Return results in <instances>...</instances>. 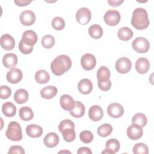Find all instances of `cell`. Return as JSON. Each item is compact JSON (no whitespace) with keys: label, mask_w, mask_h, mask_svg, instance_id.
<instances>
[{"label":"cell","mask_w":154,"mask_h":154,"mask_svg":"<svg viewBox=\"0 0 154 154\" xmlns=\"http://www.w3.org/2000/svg\"><path fill=\"white\" fill-rule=\"evenodd\" d=\"M147 117L141 112H138L135 114L132 118V123L136 124L140 126L141 128L144 127L147 124Z\"/></svg>","instance_id":"31"},{"label":"cell","mask_w":154,"mask_h":154,"mask_svg":"<svg viewBox=\"0 0 154 154\" xmlns=\"http://www.w3.org/2000/svg\"><path fill=\"white\" fill-rule=\"evenodd\" d=\"M108 2L109 3V5L112 7H117L119 6L120 4H122L123 2V1H112V0H109L108 1Z\"/></svg>","instance_id":"46"},{"label":"cell","mask_w":154,"mask_h":154,"mask_svg":"<svg viewBox=\"0 0 154 154\" xmlns=\"http://www.w3.org/2000/svg\"><path fill=\"white\" fill-rule=\"evenodd\" d=\"M5 135L11 141H17L21 140L23 135L20 125L16 122H10L5 132Z\"/></svg>","instance_id":"3"},{"label":"cell","mask_w":154,"mask_h":154,"mask_svg":"<svg viewBox=\"0 0 154 154\" xmlns=\"http://www.w3.org/2000/svg\"><path fill=\"white\" fill-rule=\"evenodd\" d=\"M131 61L126 57H121L119 58L115 64L116 70L122 74H125L129 72L131 69Z\"/></svg>","instance_id":"6"},{"label":"cell","mask_w":154,"mask_h":154,"mask_svg":"<svg viewBox=\"0 0 154 154\" xmlns=\"http://www.w3.org/2000/svg\"><path fill=\"white\" fill-rule=\"evenodd\" d=\"M77 153L78 154H91L92 153V152L91 150L88 148V147H80L78 150L77 151Z\"/></svg>","instance_id":"44"},{"label":"cell","mask_w":154,"mask_h":154,"mask_svg":"<svg viewBox=\"0 0 154 154\" xmlns=\"http://www.w3.org/2000/svg\"><path fill=\"white\" fill-rule=\"evenodd\" d=\"M69 112L73 117L76 118H80L84 115L85 106L81 102L76 101L74 108L70 111Z\"/></svg>","instance_id":"25"},{"label":"cell","mask_w":154,"mask_h":154,"mask_svg":"<svg viewBox=\"0 0 154 154\" xmlns=\"http://www.w3.org/2000/svg\"><path fill=\"white\" fill-rule=\"evenodd\" d=\"M150 69V63L146 58H140L135 63V69L140 74H144L148 72Z\"/></svg>","instance_id":"19"},{"label":"cell","mask_w":154,"mask_h":154,"mask_svg":"<svg viewBox=\"0 0 154 154\" xmlns=\"http://www.w3.org/2000/svg\"><path fill=\"white\" fill-rule=\"evenodd\" d=\"M2 63L5 67L7 69H13L17 63V57L13 53L5 54L2 58Z\"/></svg>","instance_id":"18"},{"label":"cell","mask_w":154,"mask_h":154,"mask_svg":"<svg viewBox=\"0 0 154 154\" xmlns=\"http://www.w3.org/2000/svg\"><path fill=\"white\" fill-rule=\"evenodd\" d=\"M72 66V61L66 55L57 57L51 64V69L56 76H60L68 71Z\"/></svg>","instance_id":"1"},{"label":"cell","mask_w":154,"mask_h":154,"mask_svg":"<svg viewBox=\"0 0 154 154\" xmlns=\"http://www.w3.org/2000/svg\"><path fill=\"white\" fill-rule=\"evenodd\" d=\"M118 37L123 41H128L133 36V31L128 27H122L117 32Z\"/></svg>","instance_id":"27"},{"label":"cell","mask_w":154,"mask_h":154,"mask_svg":"<svg viewBox=\"0 0 154 154\" xmlns=\"http://www.w3.org/2000/svg\"><path fill=\"white\" fill-rule=\"evenodd\" d=\"M112 131V127L109 123H103L97 128V132L102 137H106L111 134Z\"/></svg>","instance_id":"32"},{"label":"cell","mask_w":154,"mask_h":154,"mask_svg":"<svg viewBox=\"0 0 154 154\" xmlns=\"http://www.w3.org/2000/svg\"><path fill=\"white\" fill-rule=\"evenodd\" d=\"M88 34L92 38L94 39H98L102 36L103 30L100 25L94 24L89 27Z\"/></svg>","instance_id":"29"},{"label":"cell","mask_w":154,"mask_h":154,"mask_svg":"<svg viewBox=\"0 0 154 154\" xmlns=\"http://www.w3.org/2000/svg\"><path fill=\"white\" fill-rule=\"evenodd\" d=\"M75 101L73 98L69 94H63L60 99V103L61 108L66 111H71L75 106Z\"/></svg>","instance_id":"13"},{"label":"cell","mask_w":154,"mask_h":154,"mask_svg":"<svg viewBox=\"0 0 154 154\" xmlns=\"http://www.w3.org/2000/svg\"><path fill=\"white\" fill-rule=\"evenodd\" d=\"M22 40L27 45L33 46L37 42V35L32 30H26L22 34Z\"/></svg>","instance_id":"15"},{"label":"cell","mask_w":154,"mask_h":154,"mask_svg":"<svg viewBox=\"0 0 154 154\" xmlns=\"http://www.w3.org/2000/svg\"><path fill=\"white\" fill-rule=\"evenodd\" d=\"M93 133L88 130L83 131L79 134V138L81 141L85 144L91 143L93 140Z\"/></svg>","instance_id":"37"},{"label":"cell","mask_w":154,"mask_h":154,"mask_svg":"<svg viewBox=\"0 0 154 154\" xmlns=\"http://www.w3.org/2000/svg\"><path fill=\"white\" fill-rule=\"evenodd\" d=\"M26 133L31 138H38L42 135L43 133V129L39 125L31 124L26 126Z\"/></svg>","instance_id":"21"},{"label":"cell","mask_w":154,"mask_h":154,"mask_svg":"<svg viewBox=\"0 0 154 154\" xmlns=\"http://www.w3.org/2000/svg\"><path fill=\"white\" fill-rule=\"evenodd\" d=\"M21 23L25 26H29L34 24L35 21V16L33 11L26 10L21 13L19 17Z\"/></svg>","instance_id":"11"},{"label":"cell","mask_w":154,"mask_h":154,"mask_svg":"<svg viewBox=\"0 0 154 154\" xmlns=\"http://www.w3.org/2000/svg\"><path fill=\"white\" fill-rule=\"evenodd\" d=\"M126 134L128 138L131 140H137L143 136V131L142 128L140 126L132 123V125L128 128Z\"/></svg>","instance_id":"9"},{"label":"cell","mask_w":154,"mask_h":154,"mask_svg":"<svg viewBox=\"0 0 154 154\" xmlns=\"http://www.w3.org/2000/svg\"><path fill=\"white\" fill-rule=\"evenodd\" d=\"M103 116V112L102 108L97 105L91 106L88 110L89 118L94 122L100 120Z\"/></svg>","instance_id":"14"},{"label":"cell","mask_w":154,"mask_h":154,"mask_svg":"<svg viewBox=\"0 0 154 154\" xmlns=\"http://www.w3.org/2000/svg\"><path fill=\"white\" fill-rule=\"evenodd\" d=\"M102 153H106V154H107V153H111V154H113V153H112V152H111V150H109V149H105L103 151H102Z\"/></svg>","instance_id":"47"},{"label":"cell","mask_w":154,"mask_h":154,"mask_svg":"<svg viewBox=\"0 0 154 154\" xmlns=\"http://www.w3.org/2000/svg\"><path fill=\"white\" fill-rule=\"evenodd\" d=\"M93 88V86L91 81L87 78L82 79L78 84V89L82 94H88L90 93Z\"/></svg>","instance_id":"17"},{"label":"cell","mask_w":154,"mask_h":154,"mask_svg":"<svg viewBox=\"0 0 154 154\" xmlns=\"http://www.w3.org/2000/svg\"><path fill=\"white\" fill-rule=\"evenodd\" d=\"M68 128L75 129V124L70 119H65L62 120L58 126V129L61 132L64 129Z\"/></svg>","instance_id":"39"},{"label":"cell","mask_w":154,"mask_h":154,"mask_svg":"<svg viewBox=\"0 0 154 154\" xmlns=\"http://www.w3.org/2000/svg\"><path fill=\"white\" fill-rule=\"evenodd\" d=\"M23 77L22 71L17 68H13L10 70L6 75L8 82L11 84H17L20 82Z\"/></svg>","instance_id":"12"},{"label":"cell","mask_w":154,"mask_h":154,"mask_svg":"<svg viewBox=\"0 0 154 154\" xmlns=\"http://www.w3.org/2000/svg\"><path fill=\"white\" fill-rule=\"evenodd\" d=\"M131 23L135 29L138 30L147 28L149 25V19L147 11L141 7L135 8L132 13Z\"/></svg>","instance_id":"2"},{"label":"cell","mask_w":154,"mask_h":154,"mask_svg":"<svg viewBox=\"0 0 154 154\" xmlns=\"http://www.w3.org/2000/svg\"><path fill=\"white\" fill-rule=\"evenodd\" d=\"M8 153V154H12V153L23 154L25 153V151L23 147L20 146H13L10 148Z\"/></svg>","instance_id":"43"},{"label":"cell","mask_w":154,"mask_h":154,"mask_svg":"<svg viewBox=\"0 0 154 154\" xmlns=\"http://www.w3.org/2000/svg\"><path fill=\"white\" fill-rule=\"evenodd\" d=\"M105 147L106 149L112 152L113 153H117L120 149V143L116 139L111 138L106 142Z\"/></svg>","instance_id":"33"},{"label":"cell","mask_w":154,"mask_h":154,"mask_svg":"<svg viewBox=\"0 0 154 154\" xmlns=\"http://www.w3.org/2000/svg\"><path fill=\"white\" fill-rule=\"evenodd\" d=\"M28 91L23 88L16 90L14 94V100L18 104H23L28 101Z\"/></svg>","instance_id":"22"},{"label":"cell","mask_w":154,"mask_h":154,"mask_svg":"<svg viewBox=\"0 0 154 154\" xmlns=\"http://www.w3.org/2000/svg\"><path fill=\"white\" fill-rule=\"evenodd\" d=\"M61 133L63 137V139L66 142L73 141L76 138V134L74 129L68 128L63 131Z\"/></svg>","instance_id":"35"},{"label":"cell","mask_w":154,"mask_h":154,"mask_svg":"<svg viewBox=\"0 0 154 154\" xmlns=\"http://www.w3.org/2000/svg\"><path fill=\"white\" fill-rule=\"evenodd\" d=\"M1 46L6 51L12 50L15 46L14 38L8 34H3L1 37Z\"/></svg>","instance_id":"16"},{"label":"cell","mask_w":154,"mask_h":154,"mask_svg":"<svg viewBox=\"0 0 154 154\" xmlns=\"http://www.w3.org/2000/svg\"><path fill=\"white\" fill-rule=\"evenodd\" d=\"M110 72L106 66H101L97 72V78L98 81H105L109 79Z\"/></svg>","instance_id":"30"},{"label":"cell","mask_w":154,"mask_h":154,"mask_svg":"<svg viewBox=\"0 0 154 154\" xmlns=\"http://www.w3.org/2000/svg\"><path fill=\"white\" fill-rule=\"evenodd\" d=\"M59 137L55 132H49L46 135L43 139L45 145L49 148L57 146L59 143Z\"/></svg>","instance_id":"20"},{"label":"cell","mask_w":154,"mask_h":154,"mask_svg":"<svg viewBox=\"0 0 154 154\" xmlns=\"http://www.w3.org/2000/svg\"><path fill=\"white\" fill-rule=\"evenodd\" d=\"M52 26L55 30H62L65 26L64 20L59 16L55 17L52 20Z\"/></svg>","instance_id":"38"},{"label":"cell","mask_w":154,"mask_h":154,"mask_svg":"<svg viewBox=\"0 0 154 154\" xmlns=\"http://www.w3.org/2000/svg\"><path fill=\"white\" fill-rule=\"evenodd\" d=\"M82 67L85 70H90L94 68L96 65V59L91 54H85L81 58Z\"/></svg>","instance_id":"8"},{"label":"cell","mask_w":154,"mask_h":154,"mask_svg":"<svg viewBox=\"0 0 154 154\" xmlns=\"http://www.w3.org/2000/svg\"><path fill=\"white\" fill-rule=\"evenodd\" d=\"M32 2V1L28 0H19V1H14V2L19 7H23L28 5Z\"/></svg>","instance_id":"45"},{"label":"cell","mask_w":154,"mask_h":154,"mask_svg":"<svg viewBox=\"0 0 154 154\" xmlns=\"http://www.w3.org/2000/svg\"><path fill=\"white\" fill-rule=\"evenodd\" d=\"M11 94V88L7 85H1L0 87V97L2 99H8Z\"/></svg>","instance_id":"40"},{"label":"cell","mask_w":154,"mask_h":154,"mask_svg":"<svg viewBox=\"0 0 154 154\" xmlns=\"http://www.w3.org/2000/svg\"><path fill=\"white\" fill-rule=\"evenodd\" d=\"M55 44V38L51 35H45L42 38V45L45 49H50Z\"/></svg>","instance_id":"34"},{"label":"cell","mask_w":154,"mask_h":154,"mask_svg":"<svg viewBox=\"0 0 154 154\" xmlns=\"http://www.w3.org/2000/svg\"><path fill=\"white\" fill-rule=\"evenodd\" d=\"M91 14L90 10L86 7L80 8L76 13V19L81 25H86L91 20Z\"/></svg>","instance_id":"7"},{"label":"cell","mask_w":154,"mask_h":154,"mask_svg":"<svg viewBox=\"0 0 154 154\" xmlns=\"http://www.w3.org/2000/svg\"><path fill=\"white\" fill-rule=\"evenodd\" d=\"M57 93V88L55 86L49 85L45 87L40 91V95L46 99L53 98Z\"/></svg>","instance_id":"23"},{"label":"cell","mask_w":154,"mask_h":154,"mask_svg":"<svg viewBox=\"0 0 154 154\" xmlns=\"http://www.w3.org/2000/svg\"><path fill=\"white\" fill-rule=\"evenodd\" d=\"M97 85L99 88L102 91H108L111 88V81L107 80L105 81H98Z\"/></svg>","instance_id":"42"},{"label":"cell","mask_w":154,"mask_h":154,"mask_svg":"<svg viewBox=\"0 0 154 154\" xmlns=\"http://www.w3.org/2000/svg\"><path fill=\"white\" fill-rule=\"evenodd\" d=\"M132 46L134 50L138 53H146L149 49L150 44L146 38L138 37L134 40Z\"/></svg>","instance_id":"4"},{"label":"cell","mask_w":154,"mask_h":154,"mask_svg":"<svg viewBox=\"0 0 154 154\" xmlns=\"http://www.w3.org/2000/svg\"><path fill=\"white\" fill-rule=\"evenodd\" d=\"M19 49L23 54H29L33 50V46L27 45L22 40L19 43Z\"/></svg>","instance_id":"41"},{"label":"cell","mask_w":154,"mask_h":154,"mask_svg":"<svg viewBox=\"0 0 154 154\" xmlns=\"http://www.w3.org/2000/svg\"><path fill=\"white\" fill-rule=\"evenodd\" d=\"M19 115L20 119L24 121H29L32 119L34 113L32 109L28 106H23L19 109Z\"/></svg>","instance_id":"26"},{"label":"cell","mask_w":154,"mask_h":154,"mask_svg":"<svg viewBox=\"0 0 154 154\" xmlns=\"http://www.w3.org/2000/svg\"><path fill=\"white\" fill-rule=\"evenodd\" d=\"M107 112L109 116L113 118H119L124 113V108L119 103H112L107 108Z\"/></svg>","instance_id":"10"},{"label":"cell","mask_w":154,"mask_h":154,"mask_svg":"<svg viewBox=\"0 0 154 154\" xmlns=\"http://www.w3.org/2000/svg\"><path fill=\"white\" fill-rule=\"evenodd\" d=\"M2 111L7 117H11L15 116L16 113V106L11 102H7L3 103L2 106Z\"/></svg>","instance_id":"24"},{"label":"cell","mask_w":154,"mask_h":154,"mask_svg":"<svg viewBox=\"0 0 154 154\" xmlns=\"http://www.w3.org/2000/svg\"><path fill=\"white\" fill-rule=\"evenodd\" d=\"M50 79L48 72L45 70H39L35 74V80L39 84H46Z\"/></svg>","instance_id":"28"},{"label":"cell","mask_w":154,"mask_h":154,"mask_svg":"<svg viewBox=\"0 0 154 154\" xmlns=\"http://www.w3.org/2000/svg\"><path fill=\"white\" fill-rule=\"evenodd\" d=\"M103 19L108 25L115 26L120 22L121 16L118 11L116 10H109L105 13Z\"/></svg>","instance_id":"5"},{"label":"cell","mask_w":154,"mask_h":154,"mask_svg":"<svg viewBox=\"0 0 154 154\" xmlns=\"http://www.w3.org/2000/svg\"><path fill=\"white\" fill-rule=\"evenodd\" d=\"M133 153L135 154H148V146L143 143H137L133 147Z\"/></svg>","instance_id":"36"}]
</instances>
